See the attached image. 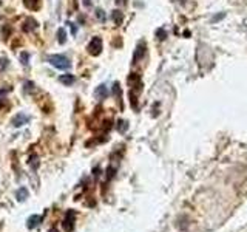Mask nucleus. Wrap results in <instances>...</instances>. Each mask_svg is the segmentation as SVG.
<instances>
[{"label":"nucleus","instance_id":"f257e3e1","mask_svg":"<svg viewBox=\"0 0 247 232\" xmlns=\"http://www.w3.org/2000/svg\"><path fill=\"white\" fill-rule=\"evenodd\" d=\"M48 62L53 67L59 68V70H68L71 67V62L65 56H62V54H51V56H48Z\"/></svg>","mask_w":247,"mask_h":232},{"label":"nucleus","instance_id":"f03ea898","mask_svg":"<svg viewBox=\"0 0 247 232\" xmlns=\"http://www.w3.org/2000/svg\"><path fill=\"white\" fill-rule=\"evenodd\" d=\"M88 51H90V54L97 56L102 51V39L100 37H93L88 44Z\"/></svg>","mask_w":247,"mask_h":232},{"label":"nucleus","instance_id":"7ed1b4c3","mask_svg":"<svg viewBox=\"0 0 247 232\" xmlns=\"http://www.w3.org/2000/svg\"><path fill=\"white\" fill-rule=\"evenodd\" d=\"M28 121H30V118H28L25 113H19V115H16V116L12 118V124H14L16 127H20V125L26 124Z\"/></svg>","mask_w":247,"mask_h":232},{"label":"nucleus","instance_id":"20e7f679","mask_svg":"<svg viewBox=\"0 0 247 232\" xmlns=\"http://www.w3.org/2000/svg\"><path fill=\"white\" fill-rule=\"evenodd\" d=\"M111 19H113V22L116 23V25H121L124 20V14L119 11V9H114L113 12H111Z\"/></svg>","mask_w":247,"mask_h":232},{"label":"nucleus","instance_id":"39448f33","mask_svg":"<svg viewBox=\"0 0 247 232\" xmlns=\"http://www.w3.org/2000/svg\"><path fill=\"white\" fill-rule=\"evenodd\" d=\"M59 81H60L62 84H65V85H71V84L74 82V76H73V74H62V76L59 78Z\"/></svg>","mask_w":247,"mask_h":232},{"label":"nucleus","instance_id":"423d86ee","mask_svg":"<svg viewBox=\"0 0 247 232\" xmlns=\"http://www.w3.org/2000/svg\"><path fill=\"white\" fill-rule=\"evenodd\" d=\"M107 94H108V92H107V87H105V85L97 87V90H96V96H97V97H107Z\"/></svg>","mask_w":247,"mask_h":232},{"label":"nucleus","instance_id":"0eeeda50","mask_svg":"<svg viewBox=\"0 0 247 232\" xmlns=\"http://www.w3.org/2000/svg\"><path fill=\"white\" fill-rule=\"evenodd\" d=\"M57 36H59V44H65V40H67V33H65L63 28H60V30L57 31Z\"/></svg>","mask_w":247,"mask_h":232},{"label":"nucleus","instance_id":"6e6552de","mask_svg":"<svg viewBox=\"0 0 247 232\" xmlns=\"http://www.w3.org/2000/svg\"><path fill=\"white\" fill-rule=\"evenodd\" d=\"M26 196H28V192H26V189H25V187H22V189L17 192V200H19V201H23Z\"/></svg>","mask_w":247,"mask_h":232},{"label":"nucleus","instance_id":"1a4fd4ad","mask_svg":"<svg viewBox=\"0 0 247 232\" xmlns=\"http://www.w3.org/2000/svg\"><path fill=\"white\" fill-rule=\"evenodd\" d=\"M39 221H40V217H31V218L28 220V228H34V226H37V225H39Z\"/></svg>","mask_w":247,"mask_h":232},{"label":"nucleus","instance_id":"9d476101","mask_svg":"<svg viewBox=\"0 0 247 232\" xmlns=\"http://www.w3.org/2000/svg\"><path fill=\"white\" fill-rule=\"evenodd\" d=\"M144 50H145V45H144V42H142V44H141V46L137 48L136 54H134V60H137V57H139V59L142 57V54H144Z\"/></svg>","mask_w":247,"mask_h":232},{"label":"nucleus","instance_id":"9b49d317","mask_svg":"<svg viewBox=\"0 0 247 232\" xmlns=\"http://www.w3.org/2000/svg\"><path fill=\"white\" fill-rule=\"evenodd\" d=\"M165 36H167V33H165V31L162 30V28H159V30L156 31V37H158L159 40H164V39H165Z\"/></svg>","mask_w":247,"mask_h":232},{"label":"nucleus","instance_id":"f8f14e48","mask_svg":"<svg viewBox=\"0 0 247 232\" xmlns=\"http://www.w3.org/2000/svg\"><path fill=\"white\" fill-rule=\"evenodd\" d=\"M97 17H99L100 20H105V16H104V11H100V9H97Z\"/></svg>","mask_w":247,"mask_h":232},{"label":"nucleus","instance_id":"ddd939ff","mask_svg":"<svg viewBox=\"0 0 247 232\" xmlns=\"http://www.w3.org/2000/svg\"><path fill=\"white\" fill-rule=\"evenodd\" d=\"M222 17H224V12H222V14H218V16H216V17L213 19V22H218V20H221Z\"/></svg>","mask_w":247,"mask_h":232},{"label":"nucleus","instance_id":"4468645a","mask_svg":"<svg viewBox=\"0 0 247 232\" xmlns=\"http://www.w3.org/2000/svg\"><path fill=\"white\" fill-rule=\"evenodd\" d=\"M20 57H22V60H23V64H28V62H26V60H28V54H25V53H23V54H22Z\"/></svg>","mask_w":247,"mask_h":232},{"label":"nucleus","instance_id":"2eb2a0df","mask_svg":"<svg viewBox=\"0 0 247 232\" xmlns=\"http://www.w3.org/2000/svg\"><path fill=\"white\" fill-rule=\"evenodd\" d=\"M116 2H118L119 5H124V3H127V0H116Z\"/></svg>","mask_w":247,"mask_h":232},{"label":"nucleus","instance_id":"dca6fc26","mask_svg":"<svg viewBox=\"0 0 247 232\" xmlns=\"http://www.w3.org/2000/svg\"><path fill=\"white\" fill-rule=\"evenodd\" d=\"M31 2H33V0H25V3H26L28 6H31Z\"/></svg>","mask_w":247,"mask_h":232},{"label":"nucleus","instance_id":"f3484780","mask_svg":"<svg viewBox=\"0 0 247 232\" xmlns=\"http://www.w3.org/2000/svg\"><path fill=\"white\" fill-rule=\"evenodd\" d=\"M179 2H181V3H184V2H185V0H179Z\"/></svg>","mask_w":247,"mask_h":232}]
</instances>
